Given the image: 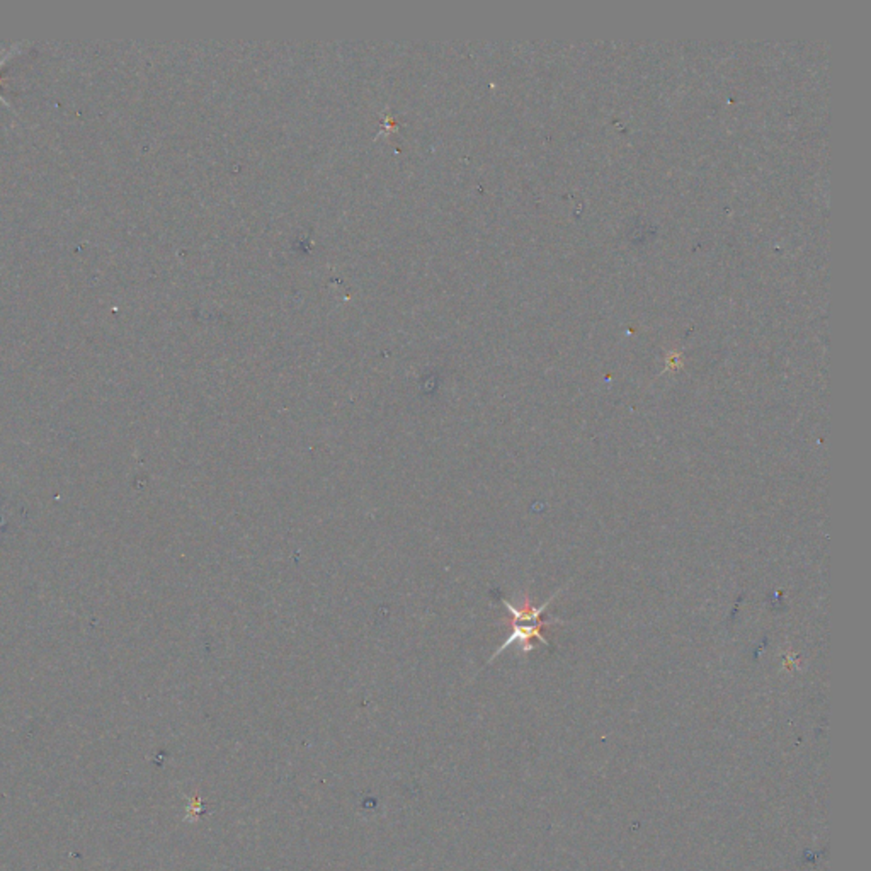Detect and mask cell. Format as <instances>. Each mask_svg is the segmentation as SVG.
Listing matches in <instances>:
<instances>
[{
	"label": "cell",
	"instance_id": "7a4b0ae2",
	"mask_svg": "<svg viewBox=\"0 0 871 871\" xmlns=\"http://www.w3.org/2000/svg\"><path fill=\"white\" fill-rule=\"evenodd\" d=\"M0 82H4V80H0ZM0 102H4V104H5V106H9V108H11V104H9V102H7V99H5V97H4V95H2V93H0Z\"/></svg>",
	"mask_w": 871,
	"mask_h": 871
},
{
	"label": "cell",
	"instance_id": "6da1fadb",
	"mask_svg": "<svg viewBox=\"0 0 871 871\" xmlns=\"http://www.w3.org/2000/svg\"><path fill=\"white\" fill-rule=\"evenodd\" d=\"M562 623H565V621H562V619H548V621L539 619V621L533 623V625H531V623H529V625H524V623H516V621H511L512 632H511V635H509V638H507L506 642H504V644H502L499 649L495 650V653L492 655L489 662H493V659H495L497 655H501L504 650L509 649L512 644H520V645H521V652H524V653H526V652H531V650L535 649L533 640H538V642L545 644V645H550V642H548V640H547V636L543 635V630H545L547 627H552V625H562Z\"/></svg>",
	"mask_w": 871,
	"mask_h": 871
}]
</instances>
